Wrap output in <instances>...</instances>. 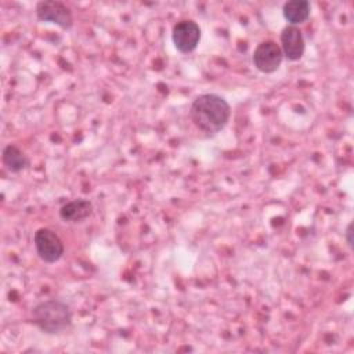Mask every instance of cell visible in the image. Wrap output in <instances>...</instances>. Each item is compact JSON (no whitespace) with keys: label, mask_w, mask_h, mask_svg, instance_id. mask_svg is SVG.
<instances>
[{"label":"cell","mask_w":354,"mask_h":354,"mask_svg":"<svg viewBox=\"0 0 354 354\" xmlns=\"http://www.w3.org/2000/svg\"><path fill=\"white\" fill-rule=\"evenodd\" d=\"M231 116L227 100L214 93H203L194 98L189 106L191 122L203 133L216 134L221 131Z\"/></svg>","instance_id":"6da1fadb"},{"label":"cell","mask_w":354,"mask_h":354,"mask_svg":"<svg viewBox=\"0 0 354 354\" xmlns=\"http://www.w3.org/2000/svg\"><path fill=\"white\" fill-rule=\"evenodd\" d=\"M32 322L46 335H58L72 325V310L59 299H48L32 308Z\"/></svg>","instance_id":"7a4b0ae2"},{"label":"cell","mask_w":354,"mask_h":354,"mask_svg":"<svg viewBox=\"0 0 354 354\" xmlns=\"http://www.w3.org/2000/svg\"><path fill=\"white\" fill-rule=\"evenodd\" d=\"M33 245L40 260L47 264L57 263L65 252L62 239L58 236L57 232L47 227L36 230V232L33 234Z\"/></svg>","instance_id":"3957f363"},{"label":"cell","mask_w":354,"mask_h":354,"mask_svg":"<svg viewBox=\"0 0 354 354\" xmlns=\"http://www.w3.org/2000/svg\"><path fill=\"white\" fill-rule=\"evenodd\" d=\"M36 17L41 22H51L64 30L73 26L72 10L58 0H41L36 4Z\"/></svg>","instance_id":"277c9868"},{"label":"cell","mask_w":354,"mask_h":354,"mask_svg":"<svg viewBox=\"0 0 354 354\" xmlns=\"http://www.w3.org/2000/svg\"><path fill=\"white\" fill-rule=\"evenodd\" d=\"M201 28L192 19H181L171 29V41L181 54L192 53L201 41Z\"/></svg>","instance_id":"5b68a950"},{"label":"cell","mask_w":354,"mask_h":354,"mask_svg":"<svg viewBox=\"0 0 354 354\" xmlns=\"http://www.w3.org/2000/svg\"><path fill=\"white\" fill-rule=\"evenodd\" d=\"M282 61V50L274 40L259 43L253 51V65L261 73H274L279 69Z\"/></svg>","instance_id":"8992f818"},{"label":"cell","mask_w":354,"mask_h":354,"mask_svg":"<svg viewBox=\"0 0 354 354\" xmlns=\"http://www.w3.org/2000/svg\"><path fill=\"white\" fill-rule=\"evenodd\" d=\"M279 47L285 58L293 62L299 61L306 50V41L300 28L295 25H286L281 32Z\"/></svg>","instance_id":"52a82bcc"},{"label":"cell","mask_w":354,"mask_h":354,"mask_svg":"<svg viewBox=\"0 0 354 354\" xmlns=\"http://www.w3.org/2000/svg\"><path fill=\"white\" fill-rule=\"evenodd\" d=\"M93 213V203L88 199L77 198L59 207V217L65 223H82Z\"/></svg>","instance_id":"ba28073f"},{"label":"cell","mask_w":354,"mask_h":354,"mask_svg":"<svg viewBox=\"0 0 354 354\" xmlns=\"http://www.w3.org/2000/svg\"><path fill=\"white\" fill-rule=\"evenodd\" d=\"M1 162L10 173H19L30 166V160L28 159V156L14 144H8L7 147H4L1 152Z\"/></svg>","instance_id":"9c48e42d"},{"label":"cell","mask_w":354,"mask_h":354,"mask_svg":"<svg viewBox=\"0 0 354 354\" xmlns=\"http://www.w3.org/2000/svg\"><path fill=\"white\" fill-rule=\"evenodd\" d=\"M311 12V4L307 0H292L286 1L282 6L283 18L289 22V25L297 26L308 19Z\"/></svg>","instance_id":"30bf717a"},{"label":"cell","mask_w":354,"mask_h":354,"mask_svg":"<svg viewBox=\"0 0 354 354\" xmlns=\"http://www.w3.org/2000/svg\"><path fill=\"white\" fill-rule=\"evenodd\" d=\"M346 242H347V246L350 250H353V221L348 223L347 228H346Z\"/></svg>","instance_id":"8fae6325"}]
</instances>
